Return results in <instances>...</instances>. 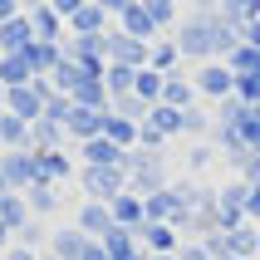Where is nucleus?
<instances>
[{"label": "nucleus", "instance_id": "obj_1", "mask_svg": "<svg viewBox=\"0 0 260 260\" xmlns=\"http://www.w3.org/2000/svg\"><path fill=\"white\" fill-rule=\"evenodd\" d=\"M236 44H241V25H231L221 10H211V15L191 10L187 20L177 25V49H182V59H191V64H211V59L226 64V54H231Z\"/></svg>", "mask_w": 260, "mask_h": 260}, {"label": "nucleus", "instance_id": "obj_2", "mask_svg": "<svg viewBox=\"0 0 260 260\" xmlns=\"http://www.w3.org/2000/svg\"><path fill=\"white\" fill-rule=\"evenodd\" d=\"M123 167H128V191H133V197H143V202L172 187V167L162 162V152H143V147H133L128 157H123Z\"/></svg>", "mask_w": 260, "mask_h": 260}, {"label": "nucleus", "instance_id": "obj_3", "mask_svg": "<svg viewBox=\"0 0 260 260\" xmlns=\"http://www.w3.org/2000/svg\"><path fill=\"white\" fill-rule=\"evenodd\" d=\"M84 202H113L128 191V167H79Z\"/></svg>", "mask_w": 260, "mask_h": 260}, {"label": "nucleus", "instance_id": "obj_4", "mask_svg": "<svg viewBox=\"0 0 260 260\" xmlns=\"http://www.w3.org/2000/svg\"><path fill=\"white\" fill-rule=\"evenodd\" d=\"M54 99V84H44V79H35V84H20L5 93V113L25 118V123H35V118H44V103Z\"/></svg>", "mask_w": 260, "mask_h": 260}, {"label": "nucleus", "instance_id": "obj_5", "mask_svg": "<svg viewBox=\"0 0 260 260\" xmlns=\"http://www.w3.org/2000/svg\"><path fill=\"white\" fill-rule=\"evenodd\" d=\"M133 236L143 241L147 255H177V250H182V231H177V226H162V221H143Z\"/></svg>", "mask_w": 260, "mask_h": 260}, {"label": "nucleus", "instance_id": "obj_6", "mask_svg": "<svg viewBox=\"0 0 260 260\" xmlns=\"http://www.w3.org/2000/svg\"><path fill=\"white\" fill-rule=\"evenodd\" d=\"M74 231H84L88 241H103V236L113 231V211H108V202H79V211H74Z\"/></svg>", "mask_w": 260, "mask_h": 260}, {"label": "nucleus", "instance_id": "obj_7", "mask_svg": "<svg viewBox=\"0 0 260 260\" xmlns=\"http://www.w3.org/2000/svg\"><path fill=\"white\" fill-rule=\"evenodd\" d=\"M197 93H206V99H231L236 93V74L226 69V64H221V59H211V64H202V69H197Z\"/></svg>", "mask_w": 260, "mask_h": 260}, {"label": "nucleus", "instance_id": "obj_8", "mask_svg": "<svg viewBox=\"0 0 260 260\" xmlns=\"http://www.w3.org/2000/svg\"><path fill=\"white\" fill-rule=\"evenodd\" d=\"M74 177V157L59 147V152H35V187H59V182H69Z\"/></svg>", "mask_w": 260, "mask_h": 260}, {"label": "nucleus", "instance_id": "obj_9", "mask_svg": "<svg viewBox=\"0 0 260 260\" xmlns=\"http://www.w3.org/2000/svg\"><path fill=\"white\" fill-rule=\"evenodd\" d=\"M147 49L152 44L143 40H133V35H108V64H123V69H147Z\"/></svg>", "mask_w": 260, "mask_h": 260}, {"label": "nucleus", "instance_id": "obj_10", "mask_svg": "<svg viewBox=\"0 0 260 260\" xmlns=\"http://www.w3.org/2000/svg\"><path fill=\"white\" fill-rule=\"evenodd\" d=\"M0 172H5L10 191H29V187H35V152H25V147H10V152L0 157Z\"/></svg>", "mask_w": 260, "mask_h": 260}, {"label": "nucleus", "instance_id": "obj_11", "mask_svg": "<svg viewBox=\"0 0 260 260\" xmlns=\"http://www.w3.org/2000/svg\"><path fill=\"white\" fill-rule=\"evenodd\" d=\"M103 118L108 113H93V108H69V118H64V133H69V143H93V138H103Z\"/></svg>", "mask_w": 260, "mask_h": 260}, {"label": "nucleus", "instance_id": "obj_12", "mask_svg": "<svg viewBox=\"0 0 260 260\" xmlns=\"http://www.w3.org/2000/svg\"><path fill=\"white\" fill-rule=\"evenodd\" d=\"M64 143H69V133L59 128V123H49V118H35V123H29V143H25V152H59Z\"/></svg>", "mask_w": 260, "mask_h": 260}, {"label": "nucleus", "instance_id": "obj_13", "mask_svg": "<svg viewBox=\"0 0 260 260\" xmlns=\"http://www.w3.org/2000/svg\"><path fill=\"white\" fill-rule=\"evenodd\" d=\"M29 15V29H35V40H49V44H64V20H59V10L44 0V5H35Z\"/></svg>", "mask_w": 260, "mask_h": 260}, {"label": "nucleus", "instance_id": "obj_14", "mask_svg": "<svg viewBox=\"0 0 260 260\" xmlns=\"http://www.w3.org/2000/svg\"><path fill=\"white\" fill-rule=\"evenodd\" d=\"M35 44V29H29V15H15L0 25V54H25Z\"/></svg>", "mask_w": 260, "mask_h": 260}, {"label": "nucleus", "instance_id": "obj_15", "mask_svg": "<svg viewBox=\"0 0 260 260\" xmlns=\"http://www.w3.org/2000/svg\"><path fill=\"white\" fill-rule=\"evenodd\" d=\"M108 211H113V226H123V231H138V226L147 221V206H143V197H133V191L113 197V202H108Z\"/></svg>", "mask_w": 260, "mask_h": 260}, {"label": "nucleus", "instance_id": "obj_16", "mask_svg": "<svg viewBox=\"0 0 260 260\" xmlns=\"http://www.w3.org/2000/svg\"><path fill=\"white\" fill-rule=\"evenodd\" d=\"M84 250H88V236L84 231H74V226L49 231V255H59V260H84Z\"/></svg>", "mask_w": 260, "mask_h": 260}, {"label": "nucleus", "instance_id": "obj_17", "mask_svg": "<svg viewBox=\"0 0 260 260\" xmlns=\"http://www.w3.org/2000/svg\"><path fill=\"white\" fill-rule=\"evenodd\" d=\"M103 250H108V260H147L143 241L133 231H123V226H113V231L103 236Z\"/></svg>", "mask_w": 260, "mask_h": 260}, {"label": "nucleus", "instance_id": "obj_18", "mask_svg": "<svg viewBox=\"0 0 260 260\" xmlns=\"http://www.w3.org/2000/svg\"><path fill=\"white\" fill-rule=\"evenodd\" d=\"M118 20H123V35H133V40H143V44H152V40H157V25H152V15H147V5H143V0H133V5L118 15Z\"/></svg>", "mask_w": 260, "mask_h": 260}, {"label": "nucleus", "instance_id": "obj_19", "mask_svg": "<svg viewBox=\"0 0 260 260\" xmlns=\"http://www.w3.org/2000/svg\"><path fill=\"white\" fill-rule=\"evenodd\" d=\"M79 157H84V167H123V147L118 143H108V138H93V143H84L79 147Z\"/></svg>", "mask_w": 260, "mask_h": 260}, {"label": "nucleus", "instance_id": "obj_20", "mask_svg": "<svg viewBox=\"0 0 260 260\" xmlns=\"http://www.w3.org/2000/svg\"><path fill=\"white\" fill-rule=\"evenodd\" d=\"M191 99H197V79H187L182 69H172L167 84H162V103H167V108H191Z\"/></svg>", "mask_w": 260, "mask_h": 260}, {"label": "nucleus", "instance_id": "obj_21", "mask_svg": "<svg viewBox=\"0 0 260 260\" xmlns=\"http://www.w3.org/2000/svg\"><path fill=\"white\" fill-rule=\"evenodd\" d=\"M69 103H74V108H93V113H108V88H103V79H93V74H88L84 84L69 93Z\"/></svg>", "mask_w": 260, "mask_h": 260}, {"label": "nucleus", "instance_id": "obj_22", "mask_svg": "<svg viewBox=\"0 0 260 260\" xmlns=\"http://www.w3.org/2000/svg\"><path fill=\"white\" fill-rule=\"evenodd\" d=\"M226 241H231V255H236V260H255V255H260V226H255V221L226 231Z\"/></svg>", "mask_w": 260, "mask_h": 260}, {"label": "nucleus", "instance_id": "obj_23", "mask_svg": "<svg viewBox=\"0 0 260 260\" xmlns=\"http://www.w3.org/2000/svg\"><path fill=\"white\" fill-rule=\"evenodd\" d=\"M29 216H35V211H29L25 191H5V197H0V226H10V231H20V226H25Z\"/></svg>", "mask_w": 260, "mask_h": 260}, {"label": "nucleus", "instance_id": "obj_24", "mask_svg": "<svg viewBox=\"0 0 260 260\" xmlns=\"http://www.w3.org/2000/svg\"><path fill=\"white\" fill-rule=\"evenodd\" d=\"M0 84H5V88L35 84V69H29V59H25V54H0Z\"/></svg>", "mask_w": 260, "mask_h": 260}, {"label": "nucleus", "instance_id": "obj_25", "mask_svg": "<svg viewBox=\"0 0 260 260\" xmlns=\"http://www.w3.org/2000/svg\"><path fill=\"white\" fill-rule=\"evenodd\" d=\"M162 84H167V74H157V69H138V79H133V93H138L147 108H157V103H162Z\"/></svg>", "mask_w": 260, "mask_h": 260}, {"label": "nucleus", "instance_id": "obj_26", "mask_svg": "<svg viewBox=\"0 0 260 260\" xmlns=\"http://www.w3.org/2000/svg\"><path fill=\"white\" fill-rule=\"evenodd\" d=\"M177 64H182V49H177V40H152V49H147V69L172 74Z\"/></svg>", "mask_w": 260, "mask_h": 260}, {"label": "nucleus", "instance_id": "obj_27", "mask_svg": "<svg viewBox=\"0 0 260 260\" xmlns=\"http://www.w3.org/2000/svg\"><path fill=\"white\" fill-rule=\"evenodd\" d=\"M103 138H108V143H118L123 152H133V147H138V123L108 113V118H103Z\"/></svg>", "mask_w": 260, "mask_h": 260}, {"label": "nucleus", "instance_id": "obj_28", "mask_svg": "<svg viewBox=\"0 0 260 260\" xmlns=\"http://www.w3.org/2000/svg\"><path fill=\"white\" fill-rule=\"evenodd\" d=\"M25 202H29V211H35V216H54L59 206H64V197H59V187H29L25 191Z\"/></svg>", "mask_w": 260, "mask_h": 260}, {"label": "nucleus", "instance_id": "obj_29", "mask_svg": "<svg viewBox=\"0 0 260 260\" xmlns=\"http://www.w3.org/2000/svg\"><path fill=\"white\" fill-rule=\"evenodd\" d=\"M103 20H108V10H99V5L88 0L84 10L69 20V29H74V35H108V29H103Z\"/></svg>", "mask_w": 260, "mask_h": 260}, {"label": "nucleus", "instance_id": "obj_30", "mask_svg": "<svg viewBox=\"0 0 260 260\" xmlns=\"http://www.w3.org/2000/svg\"><path fill=\"white\" fill-rule=\"evenodd\" d=\"M108 113H113V118H128V123H143L152 108H147L138 93H118V99H108Z\"/></svg>", "mask_w": 260, "mask_h": 260}, {"label": "nucleus", "instance_id": "obj_31", "mask_svg": "<svg viewBox=\"0 0 260 260\" xmlns=\"http://www.w3.org/2000/svg\"><path fill=\"white\" fill-rule=\"evenodd\" d=\"M0 143H5V152H10V147H25L29 143V123L15 118V113H0Z\"/></svg>", "mask_w": 260, "mask_h": 260}, {"label": "nucleus", "instance_id": "obj_32", "mask_svg": "<svg viewBox=\"0 0 260 260\" xmlns=\"http://www.w3.org/2000/svg\"><path fill=\"white\" fill-rule=\"evenodd\" d=\"M143 123H152L162 138H177V133H182V108H167V103H157V108H152Z\"/></svg>", "mask_w": 260, "mask_h": 260}, {"label": "nucleus", "instance_id": "obj_33", "mask_svg": "<svg viewBox=\"0 0 260 260\" xmlns=\"http://www.w3.org/2000/svg\"><path fill=\"white\" fill-rule=\"evenodd\" d=\"M15 246H25V250H49V231H44V221L29 216L25 226L15 231Z\"/></svg>", "mask_w": 260, "mask_h": 260}, {"label": "nucleus", "instance_id": "obj_34", "mask_svg": "<svg viewBox=\"0 0 260 260\" xmlns=\"http://www.w3.org/2000/svg\"><path fill=\"white\" fill-rule=\"evenodd\" d=\"M226 69L241 79V74H260V49H250V44H236L231 54H226Z\"/></svg>", "mask_w": 260, "mask_h": 260}, {"label": "nucleus", "instance_id": "obj_35", "mask_svg": "<svg viewBox=\"0 0 260 260\" xmlns=\"http://www.w3.org/2000/svg\"><path fill=\"white\" fill-rule=\"evenodd\" d=\"M182 138H197V143H206L211 138V118L191 103V108H182Z\"/></svg>", "mask_w": 260, "mask_h": 260}, {"label": "nucleus", "instance_id": "obj_36", "mask_svg": "<svg viewBox=\"0 0 260 260\" xmlns=\"http://www.w3.org/2000/svg\"><path fill=\"white\" fill-rule=\"evenodd\" d=\"M133 79H138V69L108 64V69H103V88H108V99H118V93H133Z\"/></svg>", "mask_w": 260, "mask_h": 260}, {"label": "nucleus", "instance_id": "obj_37", "mask_svg": "<svg viewBox=\"0 0 260 260\" xmlns=\"http://www.w3.org/2000/svg\"><path fill=\"white\" fill-rule=\"evenodd\" d=\"M221 15L231 25H250V20H260V0H221Z\"/></svg>", "mask_w": 260, "mask_h": 260}, {"label": "nucleus", "instance_id": "obj_38", "mask_svg": "<svg viewBox=\"0 0 260 260\" xmlns=\"http://www.w3.org/2000/svg\"><path fill=\"white\" fill-rule=\"evenodd\" d=\"M147 15H152V25L157 29H172L177 25V0H143Z\"/></svg>", "mask_w": 260, "mask_h": 260}, {"label": "nucleus", "instance_id": "obj_39", "mask_svg": "<svg viewBox=\"0 0 260 260\" xmlns=\"http://www.w3.org/2000/svg\"><path fill=\"white\" fill-rule=\"evenodd\" d=\"M221 152L211 143H197V147H187V172H206V167H211V162H216Z\"/></svg>", "mask_w": 260, "mask_h": 260}, {"label": "nucleus", "instance_id": "obj_40", "mask_svg": "<svg viewBox=\"0 0 260 260\" xmlns=\"http://www.w3.org/2000/svg\"><path fill=\"white\" fill-rule=\"evenodd\" d=\"M49 5H54V10H59V20L69 25V20H74V15H79V10H84L88 0H49Z\"/></svg>", "mask_w": 260, "mask_h": 260}, {"label": "nucleus", "instance_id": "obj_41", "mask_svg": "<svg viewBox=\"0 0 260 260\" xmlns=\"http://www.w3.org/2000/svg\"><path fill=\"white\" fill-rule=\"evenodd\" d=\"M177 260H211V255H206V246H202V241H182Z\"/></svg>", "mask_w": 260, "mask_h": 260}, {"label": "nucleus", "instance_id": "obj_42", "mask_svg": "<svg viewBox=\"0 0 260 260\" xmlns=\"http://www.w3.org/2000/svg\"><path fill=\"white\" fill-rule=\"evenodd\" d=\"M241 44H250V49H260V20H250V25H241Z\"/></svg>", "mask_w": 260, "mask_h": 260}, {"label": "nucleus", "instance_id": "obj_43", "mask_svg": "<svg viewBox=\"0 0 260 260\" xmlns=\"http://www.w3.org/2000/svg\"><path fill=\"white\" fill-rule=\"evenodd\" d=\"M246 221L260 226V187H250V202H246Z\"/></svg>", "mask_w": 260, "mask_h": 260}, {"label": "nucleus", "instance_id": "obj_44", "mask_svg": "<svg viewBox=\"0 0 260 260\" xmlns=\"http://www.w3.org/2000/svg\"><path fill=\"white\" fill-rule=\"evenodd\" d=\"M15 15H25V10H20V0H0V25L15 20Z\"/></svg>", "mask_w": 260, "mask_h": 260}, {"label": "nucleus", "instance_id": "obj_45", "mask_svg": "<svg viewBox=\"0 0 260 260\" xmlns=\"http://www.w3.org/2000/svg\"><path fill=\"white\" fill-rule=\"evenodd\" d=\"M93 5H99V10H108V15H123L133 0H93Z\"/></svg>", "mask_w": 260, "mask_h": 260}, {"label": "nucleus", "instance_id": "obj_46", "mask_svg": "<svg viewBox=\"0 0 260 260\" xmlns=\"http://www.w3.org/2000/svg\"><path fill=\"white\" fill-rule=\"evenodd\" d=\"M5 260H40V250H25V246H10V250H5Z\"/></svg>", "mask_w": 260, "mask_h": 260}, {"label": "nucleus", "instance_id": "obj_47", "mask_svg": "<svg viewBox=\"0 0 260 260\" xmlns=\"http://www.w3.org/2000/svg\"><path fill=\"white\" fill-rule=\"evenodd\" d=\"M84 260H108V250H103V241H88V250H84Z\"/></svg>", "mask_w": 260, "mask_h": 260}, {"label": "nucleus", "instance_id": "obj_48", "mask_svg": "<svg viewBox=\"0 0 260 260\" xmlns=\"http://www.w3.org/2000/svg\"><path fill=\"white\" fill-rule=\"evenodd\" d=\"M191 10H197V15H211V10H221V0H191Z\"/></svg>", "mask_w": 260, "mask_h": 260}, {"label": "nucleus", "instance_id": "obj_49", "mask_svg": "<svg viewBox=\"0 0 260 260\" xmlns=\"http://www.w3.org/2000/svg\"><path fill=\"white\" fill-rule=\"evenodd\" d=\"M10 246H15V231H10V226H0V255H5Z\"/></svg>", "mask_w": 260, "mask_h": 260}, {"label": "nucleus", "instance_id": "obj_50", "mask_svg": "<svg viewBox=\"0 0 260 260\" xmlns=\"http://www.w3.org/2000/svg\"><path fill=\"white\" fill-rule=\"evenodd\" d=\"M5 93H10V88H5V84H0V113H5Z\"/></svg>", "mask_w": 260, "mask_h": 260}, {"label": "nucleus", "instance_id": "obj_51", "mask_svg": "<svg viewBox=\"0 0 260 260\" xmlns=\"http://www.w3.org/2000/svg\"><path fill=\"white\" fill-rule=\"evenodd\" d=\"M5 191H10V182H5V172H0V197H5Z\"/></svg>", "mask_w": 260, "mask_h": 260}, {"label": "nucleus", "instance_id": "obj_52", "mask_svg": "<svg viewBox=\"0 0 260 260\" xmlns=\"http://www.w3.org/2000/svg\"><path fill=\"white\" fill-rule=\"evenodd\" d=\"M147 260H177V255H147Z\"/></svg>", "mask_w": 260, "mask_h": 260}, {"label": "nucleus", "instance_id": "obj_53", "mask_svg": "<svg viewBox=\"0 0 260 260\" xmlns=\"http://www.w3.org/2000/svg\"><path fill=\"white\" fill-rule=\"evenodd\" d=\"M0 157H5V143H0Z\"/></svg>", "mask_w": 260, "mask_h": 260}, {"label": "nucleus", "instance_id": "obj_54", "mask_svg": "<svg viewBox=\"0 0 260 260\" xmlns=\"http://www.w3.org/2000/svg\"><path fill=\"white\" fill-rule=\"evenodd\" d=\"M0 260H5V255H0Z\"/></svg>", "mask_w": 260, "mask_h": 260}, {"label": "nucleus", "instance_id": "obj_55", "mask_svg": "<svg viewBox=\"0 0 260 260\" xmlns=\"http://www.w3.org/2000/svg\"><path fill=\"white\" fill-rule=\"evenodd\" d=\"M255 260H260V255H255Z\"/></svg>", "mask_w": 260, "mask_h": 260}, {"label": "nucleus", "instance_id": "obj_56", "mask_svg": "<svg viewBox=\"0 0 260 260\" xmlns=\"http://www.w3.org/2000/svg\"><path fill=\"white\" fill-rule=\"evenodd\" d=\"M231 260H236V255H231Z\"/></svg>", "mask_w": 260, "mask_h": 260}]
</instances>
